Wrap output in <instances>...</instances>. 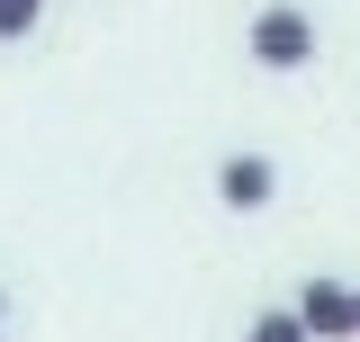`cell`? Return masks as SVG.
<instances>
[{"mask_svg": "<svg viewBox=\"0 0 360 342\" xmlns=\"http://www.w3.org/2000/svg\"><path fill=\"white\" fill-rule=\"evenodd\" d=\"M352 342H360V289H352Z\"/></svg>", "mask_w": 360, "mask_h": 342, "instance_id": "8992f818", "label": "cell"}, {"mask_svg": "<svg viewBox=\"0 0 360 342\" xmlns=\"http://www.w3.org/2000/svg\"><path fill=\"white\" fill-rule=\"evenodd\" d=\"M243 54H252L262 72H307V63H315V9H297V0H270V9H252Z\"/></svg>", "mask_w": 360, "mask_h": 342, "instance_id": "6da1fadb", "label": "cell"}, {"mask_svg": "<svg viewBox=\"0 0 360 342\" xmlns=\"http://www.w3.org/2000/svg\"><path fill=\"white\" fill-rule=\"evenodd\" d=\"M297 315H307L315 342H352V289H342V279H324V270L297 289Z\"/></svg>", "mask_w": 360, "mask_h": 342, "instance_id": "3957f363", "label": "cell"}, {"mask_svg": "<svg viewBox=\"0 0 360 342\" xmlns=\"http://www.w3.org/2000/svg\"><path fill=\"white\" fill-rule=\"evenodd\" d=\"M0 315H9V298H0Z\"/></svg>", "mask_w": 360, "mask_h": 342, "instance_id": "52a82bcc", "label": "cell"}, {"mask_svg": "<svg viewBox=\"0 0 360 342\" xmlns=\"http://www.w3.org/2000/svg\"><path fill=\"white\" fill-rule=\"evenodd\" d=\"M45 18V0H0V45H27Z\"/></svg>", "mask_w": 360, "mask_h": 342, "instance_id": "5b68a950", "label": "cell"}, {"mask_svg": "<svg viewBox=\"0 0 360 342\" xmlns=\"http://www.w3.org/2000/svg\"><path fill=\"white\" fill-rule=\"evenodd\" d=\"M243 342H315V334H307V315H297V306H262V315L243 324Z\"/></svg>", "mask_w": 360, "mask_h": 342, "instance_id": "277c9868", "label": "cell"}, {"mask_svg": "<svg viewBox=\"0 0 360 342\" xmlns=\"http://www.w3.org/2000/svg\"><path fill=\"white\" fill-rule=\"evenodd\" d=\"M217 198L234 216L270 208V198H279V163H270V153H225V163H217Z\"/></svg>", "mask_w": 360, "mask_h": 342, "instance_id": "7a4b0ae2", "label": "cell"}]
</instances>
